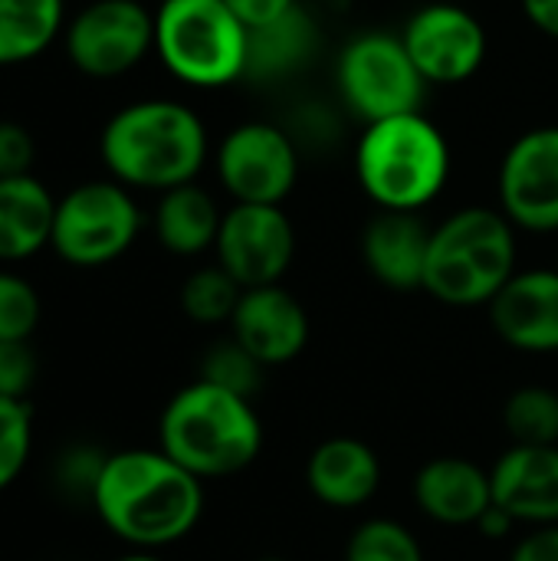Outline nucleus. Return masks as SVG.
Here are the masks:
<instances>
[{
	"label": "nucleus",
	"instance_id": "1",
	"mask_svg": "<svg viewBox=\"0 0 558 561\" xmlns=\"http://www.w3.org/2000/svg\"><path fill=\"white\" fill-rule=\"evenodd\" d=\"M89 503L115 539L138 552H158L194 533L204 513V483L161 447H135L105 457Z\"/></svg>",
	"mask_w": 558,
	"mask_h": 561
},
{
	"label": "nucleus",
	"instance_id": "2",
	"mask_svg": "<svg viewBox=\"0 0 558 561\" xmlns=\"http://www.w3.org/2000/svg\"><path fill=\"white\" fill-rule=\"evenodd\" d=\"M99 154L112 181L128 191L164 194L201 174L207 161V128L184 102L141 99L105 122Z\"/></svg>",
	"mask_w": 558,
	"mask_h": 561
},
{
	"label": "nucleus",
	"instance_id": "3",
	"mask_svg": "<svg viewBox=\"0 0 558 561\" xmlns=\"http://www.w3.org/2000/svg\"><path fill=\"white\" fill-rule=\"evenodd\" d=\"M158 447L201 483L224 480L260 457L263 424L250 398L197 378L164 404Z\"/></svg>",
	"mask_w": 558,
	"mask_h": 561
},
{
	"label": "nucleus",
	"instance_id": "4",
	"mask_svg": "<svg viewBox=\"0 0 558 561\" xmlns=\"http://www.w3.org/2000/svg\"><path fill=\"white\" fill-rule=\"evenodd\" d=\"M516 273V227L503 210L464 207L431 233L424 293L454 309L490 306Z\"/></svg>",
	"mask_w": 558,
	"mask_h": 561
},
{
	"label": "nucleus",
	"instance_id": "5",
	"mask_svg": "<svg viewBox=\"0 0 558 561\" xmlns=\"http://www.w3.org/2000/svg\"><path fill=\"white\" fill-rule=\"evenodd\" d=\"M355 174L382 210H421L451 178V145L424 112L372 122L355 148Z\"/></svg>",
	"mask_w": 558,
	"mask_h": 561
},
{
	"label": "nucleus",
	"instance_id": "6",
	"mask_svg": "<svg viewBox=\"0 0 558 561\" xmlns=\"http://www.w3.org/2000/svg\"><path fill=\"white\" fill-rule=\"evenodd\" d=\"M155 53L191 89H220L247 79L250 30L227 0H161Z\"/></svg>",
	"mask_w": 558,
	"mask_h": 561
},
{
	"label": "nucleus",
	"instance_id": "7",
	"mask_svg": "<svg viewBox=\"0 0 558 561\" xmlns=\"http://www.w3.org/2000/svg\"><path fill=\"white\" fill-rule=\"evenodd\" d=\"M141 233V210L118 181H82L56 201L49 250L79 270L109 266Z\"/></svg>",
	"mask_w": 558,
	"mask_h": 561
},
{
	"label": "nucleus",
	"instance_id": "8",
	"mask_svg": "<svg viewBox=\"0 0 558 561\" xmlns=\"http://www.w3.org/2000/svg\"><path fill=\"white\" fill-rule=\"evenodd\" d=\"M335 79L349 108L368 125L421 112L428 92V82L418 72L405 39L391 33L355 36L339 56Z\"/></svg>",
	"mask_w": 558,
	"mask_h": 561
},
{
	"label": "nucleus",
	"instance_id": "9",
	"mask_svg": "<svg viewBox=\"0 0 558 561\" xmlns=\"http://www.w3.org/2000/svg\"><path fill=\"white\" fill-rule=\"evenodd\" d=\"M69 62L89 79H118L155 49V13L138 0H92L62 30Z\"/></svg>",
	"mask_w": 558,
	"mask_h": 561
},
{
	"label": "nucleus",
	"instance_id": "10",
	"mask_svg": "<svg viewBox=\"0 0 558 561\" xmlns=\"http://www.w3.org/2000/svg\"><path fill=\"white\" fill-rule=\"evenodd\" d=\"M217 178L237 204H283L299 178L296 145L280 125L243 122L217 148Z\"/></svg>",
	"mask_w": 558,
	"mask_h": 561
},
{
	"label": "nucleus",
	"instance_id": "11",
	"mask_svg": "<svg viewBox=\"0 0 558 561\" xmlns=\"http://www.w3.org/2000/svg\"><path fill=\"white\" fill-rule=\"evenodd\" d=\"M224 266L243 289L276 286L296 256V230L283 204H234L214 243Z\"/></svg>",
	"mask_w": 558,
	"mask_h": 561
},
{
	"label": "nucleus",
	"instance_id": "12",
	"mask_svg": "<svg viewBox=\"0 0 558 561\" xmlns=\"http://www.w3.org/2000/svg\"><path fill=\"white\" fill-rule=\"evenodd\" d=\"M401 39L428 85H460L474 79L487 59L483 23L457 3L421 7L405 23Z\"/></svg>",
	"mask_w": 558,
	"mask_h": 561
},
{
	"label": "nucleus",
	"instance_id": "13",
	"mask_svg": "<svg viewBox=\"0 0 558 561\" xmlns=\"http://www.w3.org/2000/svg\"><path fill=\"white\" fill-rule=\"evenodd\" d=\"M500 210L520 230H558V125L533 128L510 145L500 164Z\"/></svg>",
	"mask_w": 558,
	"mask_h": 561
},
{
	"label": "nucleus",
	"instance_id": "14",
	"mask_svg": "<svg viewBox=\"0 0 558 561\" xmlns=\"http://www.w3.org/2000/svg\"><path fill=\"white\" fill-rule=\"evenodd\" d=\"M230 339H237L260 365L276 368L303 355L309 342V316L280 283L243 289L230 319Z\"/></svg>",
	"mask_w": 558,
	"mask_h": 561
},
{
	"label": "nucleus",
	"instance_id": "15",
	"mask_svg": "<svg viewBox=\"0 0 558 561\" xmlns=\"http://www.w3.org/2000/svg\"><path fill=\"white\" fill-rule=\"evenodd\" d=\"M487 309L506 345L529 355L558 352V270H516Z\"/></svg>",
	"mask_w": 558,
	"mask_h": 561
},
{
	"label": "nucleus",
	"instance_id": "16",
	"mask_svg": "<svg viewBox=\"0 0 558 561\" xmlns=\"http://www.w3.org/2000/svg\"><path fill=\"white\" fill-rule=\"evenodd\" d=\"M431 233L434 227L418 210H378L362 233V260L388 289H424Z\"/></svg>",
	"mask_w": 558,
	"mask_h": 561
},
{
	"label": "nucleus",
	"instance_id": "17",
	"mask_svg": "<svg viewBox=\"0 0 558 561\" xmlns=\"http://www.w3.org/2000/svg\"><path fill=\"white\" fill-rule=\"evenodd\" d=\"M490 480L493 503L516 526H558V447H510Z\"/></svg>",
	"mask_w": 558,
	"mask_h": 561
},
{
	"label": "nucleus",
	"instance_id": "18",
	"mask_svg": "<svg viewBox=\"0 0 558 561\" xmlns=\"http://www.w3.org/2000/svg\"><path fill=\"white\" fill-rule=\"evenodd\" d=\"M414 503L441 526H477L493 510L490 470L467 457H434L414 477Z\"/></svg>",
	"mask_w": 558,
	"mask_h": 561
},
{
	"label": "nucleus",
	"instance_id": "19",
	"mask_svg": "<svg viewBox=\"0 0 558 561\" xmlns=\"http://www.w3.org/2000/svg\"><path fill=\"white\" fill-rule=\"evenodd\" d=\"M309 493L332 510H358L375 500L382 486L378 454L355 437L322 440L306 463Z\"/></svg>",
	"mask_w": 558,
	"mask_h": 561
},
{
	"label": "nucleus",
	"instance_id": "20",
	"mask_svg": "<svg viewBox=\"0 0 558 561\" xmlns=\"http://www.w3.org/2000/svg\"><path fill=\"white\" fill-rule=\"evenodd\" d=\"M56 197L33 178H0V263H23L49 247Z\"/></svg>",
	"mask_w": 558,
	"mask_h": 561
},
{
	"label": "nucleus",
	"instance_id": "21",
	"mask_svg": "<svg viewBox=\"0 0 558 561\" xmlns=\"http://www.w3.org/2000/svg\"><path fill=\"white\" fill-rule=\"evenodd\" d=\"M220 207L217 201L191 184L171 187L161 194L158 207H155V237L158 243L174 253V256H201L207 250H214L217 233H220Z\"/></svg>",
	"mask_w": 558,
	"mask_h": 561
},
{
	"label": "nucleus",
	"instance_id": "22",
	"mask_svg": "<svg viewBox=\"0 0 558 561\" xmlns=\"http://www.w3.org/2000/svg\"><path fill=\"white\" fill-rule=\"evenodd\" d=\"M316 23L303 7H293L286 16L250 30V59L247 79H283L306 66L316 49Z\"/></svg>",
	"mask_w": 558,
	"mask_h": 561
},
{
	"label": "nucleus",
	"instance_id": "23",
	"mask_svg": "<svg viewBox=\"0 0 558 561\" xmlns=\"http://www.w3.org/2000/svg\"><path fill=\"white\" fill-rule=\"evenodd\" d=\"M66 30V0H0V66L36 59Z\"/></svg>",
	"mask_w": 558,
	"mask_h": 561
},
{
	"label": "nucleus",
	"instance_id": "24",
	"mask_svg": "<svg viewBox=\"0 0 558 561\" xmlns=\"http://www.w3.org/2000/svg\"><path fill=\"white\" fill-rule=\"evenodd\" d=\"M503 427L513 447H558V391L529 385L506 398Z\"/></svg>",
	"mask_w": 558,
	"mask_h": 561
},
{
	"label": "nucleus",
	"instance_id": "25",
	"mask_svg": "<svg viewBox=\"0 0 558 561\" xmlns=\"http://www.w3.org/2000/svg\"><path fill=\"white\" fill-rule=\"evenodd\" d=\"M243 286L224 266L194 270L181 286V312L197 325H220L230 322L240 306Z\"/></svg>",
	"mask_w": 558,
	"mask_h": 561
},
{
	"label": "nucleus",
	"instance_id": "26",
	"mask_svg": "<svg viewBox=\"0 0 558 561\" xmlns=\"http://www.w3.org/2000/svg\"><path fill=\"white\" fill-rule=\"evenodd\" d=\"M266 365H260L237 339H224L207 348L201 362V381H210L240 398H253L263 385Z\"/></svg>",
	"mask_w": 558,
	"mask_h": 561
},
{
	"label": "nucleus",
	"instance_id": "27",
	"mask_svg": "<svg viewBox=\"0 0 558 561\" xmlns=\"http://www.w3.org/2000/svg\"><path fill=\"white\" fill-rule=\"evenodd\" d=\"M345 561H424V549L401 523L368 519L352 533Z\"/></svg>",
	"mask_w": 558,
	"mask_h": 561
},
{
	"label": "nucleus",
	"instance_id": "28",
	"mask_svg": "<svg viewBox=\"0 0 558 561\" xmlns=\"http://www.w3.org/2000/svg\"><path fill=\"white\" fill-rule=\"evenodd\" d=\"M33 454V408L26 401L0 398V493L26 470Z\"/></svg>",
	"mask_w": 558,
	"mask_h": 561
},
{
	"label": "nucleus",
	"instance_id": "29",
	"mask_svg": "<svg viewBox=\"0 0 558 561\" xmlns=\"http://www.w3.org/2000/svg\"><path fill=\"white\" fill-rule=\"evenodd\" d=\"M43 316L39 293L20 273L0 270V342H30Z\"/></svg>",
	"mask_w": 558,
	"mask_h": 561
},
{
	"label": "nucleus",
	"instance_id": "30",
	"mask_svg": "<svg viewBox=\"0 0 558 561\" xmlns=\"http://www.w3.org/2000/svg\"><path fill=\"white\" fill-rule=\"evenodd\" d=\"M105 457L102 450L95 447H69L59 460H56V483L59 490L72 493V496H86L92 500V490L99 483V473L105 467Z\"/></svg>",
	"mask_w": 558,
	"mask_h": 561
},
{
	"label": "nucleus",
	"instance_id": "31",
	"mask_svg": "<svg viewBox=\"0 0 558 561\" xmlns=\"http://www.w3.org/2000/svg\"><path fill=\"white\" fill-rule=\"evenodd\" d=\"M36 371L39 365L30 342H0V398L26 401Z\"/></svg>",
	"mask_w": 558,
	"mask_h": 561
},
{
	"label": "nucleus",
	"instance_id": "32",
	"mask_svg": "<svg viewBox=\"0 0 558 561\" xmlns=\"http://www.w3.org/2000/svg\"><path fill=\"white\" fill-rule=\"evenodd\" d=\"M33 135L20 122H0V178H20L33 168Z\"/></svg>",
	"mask_w": 558,
	"mask_h": 561
},
{
	"label": "nucleus",
	"instance_id": "33",
	"mask_svg": "<svg viewBox=\"0 0 558 561\" xmlns=\"http://www.w3.org/2000/svg\"><path fill=\"white\" fill-rule=\"evenodd\" d=\"M227 7L247 23V30H260V26L286 16L293 7H299V0H227Z\"/></svg>",
	"mask_w": 558,
	"mask_h": 561
},
{
	"label": "nucleus",
	"instance_id": "34",
	"mask_svg": "<svg viewBox=\"0 0 558 561\" xmlns=\"http://www.w3.org/2000/svg\"><path fill=\"white\" fill-rule=\"evenodd\" d=\"M510 561H558V526H539L523 536Z\"/></svg>",
	"mask_w": 558,
	"mask_h": 561
},
{
	"label": "nucleus",
	"instance_id": "35",
	"mask_svg": "<svg viewBox=\"0 0 558 561\" xmlns=\"http://www.w3.org/2000/svg\"><path fill=\"white\" fill-rule=\"evenodd\" d=\"M520 3L536 30L558 39V0H520Z\"/></svg>",
	"mask_w": 558,
	"mask_h": 561
},
{
	"label": "nucleus",
	"instance_id": "36",
	"mask_svg": "<svg viewBox=\"0 0 558 561\" xmlns=\"http://www.w3.org/2000/svg\"><path fill=\"white\" fill-rule=\"evenodd\" d=\"M513 526H516V519H513L510 513H503L497 503H493V510H490V513H487V516L477 523V529H480L487 539H503V536H506Z\"/></svg>",
	"mask_w": 558,
	"mask_h": 561
},
{
	"label": "nucleus",
	"instance_id": "37",
	"mask_svg": "<svg viewBox=\"0 0 558 561\" xmlns=\"http://www.w3.org/2000/svg\"><path fill=\"white\" fill-rule=\"evenodd\" d=\"M115 561H161L155 552H138V549H132L128 556H122V559H115Z\"/></svg>",
	"mask_w": 558,
	"mask_h": 561
},
{
	"label": "nucleus",
	"instance_id": "38",
	"mask_svg": "<svg viewBox=\"0 0 558 561\" xmlns=\"http://www.w3.org/2000/svg\"><path fill=\"white\" fill-rule=\"evenodd\" d=\"M257 561H289V559H280V556H266V559H257Z\"/></svg>",
	"mask_w": 558,
	"mask_h": 561
},
{
	"label": "nucleus",
	"instance_id": "39",
	"mask_svg": "<svg viewBox=\"0 0 558 561\" xmlns=\"http://www.w3.org/2000/svg\"><path fill=\"white\" fill-rule=\"evenodd\" d=\"M556 270H558V266H556Z\"/></svg>",
	"mask_w": 558,
	"mask_h": 561
}]
</instances>
